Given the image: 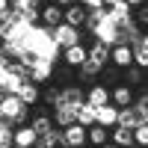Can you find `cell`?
<instances>
[{
  "instance_id": "obj_29",
  "label": "cell",
  "mask_w": 148,
  "mask_h": 148,
  "mask_svg": "<svg viewBox=\"0 0 148 148\" xmlns=\"http://www.w3.org/2000/svg\"><path fill=\"white\" fill-rule=\"evenodd\" d=\"M125 3H127L130 9H139V6H145V0H125Z\"/></svg>"
},
{
  "instance_id": "obj_3",
  "label": "cell",
  "mask_w": 148,
  "mask_h": 148,
  "mask_svg": "<svg viewBox=\"0 0 148 148\" xmlns=\"http://www.w3.org/2000/svg\"><path fill=\"white\" fill-rule=\"evenodd\" d=\"M110 62H113L116 68H130L133 65V47L130 45H125V42H119V45H113L110 47Z\"/></svg>"
},
{
  "instance_id": "obj_28",
  "label": "cell",
  "mask_w": 148,
  "mask_h": 148,
  "mask_svg": "<svg viewBox=\"0 0 148 148\" xmlns=\"http://www.w3.org/2000/svg\"><path fill=\"white\" fill-rule=\"evenodd\" d=\"M53 3H56V6H62V9H68V6L77 3V0H53Z\"/></svg>"
},
{
  "instance_id": "obj_27",
  "label": "cell",
  "mask_w": 148,
  "mask_h": 148,
  "mask_svg": "<svg viewBox=\"0 0 148 148\" xmlns=\"http://www.w3.org/2000/svg\"><path fill=\"white\" fill-rule=\"evenodd\" d=\"M77 3H80V6H86L89 12H92V9H104V3H101V0H77Z\"/></svg>"
},
{
  "instance_id": "obj_9",
  "label": "cell",
  "mask_w": 148,
  "mask_h": 148,
  "mask_svg": "<svg viewBox=\"0 0 148 148\" xmlns=\"http://www.w3.org/2000/svg\"><path fill=\"white\" fill-rule=\"evenodd\" d=\"M62 59H65L68 68H80V65H86V59H89V47L74 45V47H68V51H62Z\"/></svg>"
},
{
  "instance_id": "obj_2",
  "label": "cell",
  "mask_w": 148,
  "mask_h": 148,
  "mask_svg": "<svg viewBox=\"0 0 148 148\" xmlns=\"http://www.w3.org/2000/svg\"><path fill=\"white\" fill-rule=\"evenodd\" d=\"M51 36H53V45L62 47V51H68V47H74V45H80V30L68 27V24H59L56 30H51Z\"/></svg>"
},
{
  "instance_id": "obj_19",
  "label": "cell",
  "mask_w": 148,
  "mask_h": 148,
  "mask_svg": "<svg viewBox=\"0 0 148 148\" xmlns=\"http://www.w3.org/2000/svg\"><path fill=\"white\" fill-rule=\"evenodd\" d=\"M136 125H139V119H136V113H133V107L119 110V121H116V127H127V130H133Z\"/></svg>"
},
{
  "instance_id": "obj_12",
  "label": "cell",
  "mask_w": 148,
  "mask_h": 148,
  "mask_svg": "<svg viewBox=\"0 0 148 148\" xmlns=\"http://www.w3.org/2000/svg\"><path fill=\"white\" fill-rule=\"evenodd\" d=\"M15 145H21V148H36V145H39V133H36L30 125H21V127H15Z\"/></svg>"
},
{
  "instance_id": "obj_14",
  "label": "cell",
  "mask_w": 148,
  "mask_h": 148,
  "mask_svg": "<svg viewBox=\"0 0 148 148\" xmlns=\"http://www.w3.org/2000/svg\"><path fill=\"white\" fill-rule=\"evenodd\" d=\"M18 98H21L27 107H33V104H39V101H42V89H39L36 83H30V80H27V83L18 89Z\"/></svg>"
},
{
  "instance_id": "obj_36",
  "label": "cell",
  "mask_w": 148,
  "mask_h": 148,
  "mask_svg": "<svg viewBox=\"0 0 148 148\" xmlns=\"http://www.w3.org/2000/svg\"><path fill=\"white\" fill-rule=\"evenodd\" d=\"M36 148H45V145H42V142H39V145H36Z\"/></svg>"
},
{
  "instance_id": "obj_20",
  "label": "cell",
  "mask_w": 148,
  "mask_h": 148,
  "mask_svg": "<svg viewBox=\"0 0 148 148\" xmlns=\"http://www.w3.org/2000/svg\"><path fill=\"white\" fill-rule=\"evenodd\" d=\"M30 127L39 133V139H42V136H47V133L53 130V119H51V116H36V119L30 121Z\"/></svg>"
},
{
  "instance_id": "obj_23",
  "label": "cell",
  "mask_w": 148,
  "mask_h": 148,
  "mask_svg": "<svg viewBox=\"0 0 148 148\" xmlns=\"http://www.w3.org/2000/svg\"><path fill=\"white\" fill-rule=\"evenodd\" d=\"M133 113H136L139 125H142V121H148V95H139L136 101H133Z\"/></svg>"
},
{
  "instance_id": "obj_10",
  "label": "cell",
  "mask_w": 148,
  "mask_h": 148,
  "mask_svg": "<svg viewBox=\"0 0 148 148\" xmlns=\"http://www.w3.org/2000/svg\"><path fill=\"white\" fill-rule=\"evenodd\" d=\"M89 62H92L98 71H104V68H107V62H110V45L95 42V45L89 47Z\"/></svg>"
},
{
  "instance_id": "obj_1",
  "label": "cell",
  "mask_w": 148,
  "mask_h": 148,
  "mask_svg": "<svg viewBox=\"0 0 148 148\" xmlns=\"http://www.w3.org/2000/svg\"><path fill=\"white\" fill-rule=\"evenodd\" d=\"M0 113H3V119L9 121L12 127H21L24 121H27L30 107L24 104L18 95H3V98H0Z\"/></svg>"
},
{
  "instance_id": "obj_22",
  "label": "cell",
  "mask_w": 148,
  "mask_h": 148,
  "mask_svg": "<svg viewBox=\"0 0 148 148\" xmlns=\"http://www.w3.org/2000/svg\"><path fill=\"white\" fill-rule=\"evenodd\" d=\"M12 145H15V127L9 121H3L0 125V148H12Z\"/></svg>"
},
{
  "instance_id": "obj_13",
  "label": "cell",
  "mask_w": 148,
  "mask_h": 148,
  "mask_svg": "<svg viewBox=\"0 0 148 148\" xmlns=\"http://www.w3.org/2000/svg\"><path fill=\"white\" fill-rule=\"evenodd\" d=\"M116 121H119V107H113V104L101 107V110H98V116H95V125H101V127H107V130H113Z\"/></svg>"
},
{
  "instance_id": "obj_16",
  "label": "cell",
  "mask_w": 148,
  "mask_h": 148,
  "mask_svg": "<svg viewBox=\"0 0 148 148\" xmlns=\"http://www.w3.org/2000/svg\"><path fill=\"white\" fill-rule=\"evenodd\" d=\"M110 139H113L116 148H130V145H136V142H133V130H127V127H113Z\"/></svg>"
},
{
  "instance_id": "obj_26",
  "label": "cell",
  "mask_w": 148,
  "mask_h": 148,
  "mask_svg": "<svg viewBox=\"0 0 148 148\" xmlns=\"http://www.w3.org/2000/svg\"><path fill=\"white\" fill-rule=\"evenodd\" d=\"M133 12H136V24H139V27H148V6H139Z\"/></svg>"
},
{
  "instance_id": "obj_21",
  "label": "cell",
  "mask_w": 148,
  "mask_h": 148,
  "mask_svg": "<svg viewBox=\"0 0 148 148\" xmlns=\"http://www.w3.org/2000/svg\"><path fill=\"white\" fill-rule=\"evenodd\" d=\"M133 65H136V68H142V71L148 68V45H145L142 39L133 45Z\"/></svg>"
},
{
  "instance_id": "obj_30",
  "label": "cell",
  "mask_w": 148,
  "mask_h": 148,
  "mask_svg": "<svg viewBox=\"0 0 148 148\" xmlns=\"http://www.w3.org/2000/svg\"><path fill=\"white\" fill-rule=\"evenodd\" d=\"M104 3V9H110V6H116V3H121V0H101Z\"/></svg>"
},
{
  "instance_id": "obj_18",
  "label": "cell",
  "mask_w": 148,
  "mask_h": 148,
  "mask_svg": "<svg viewBox=\"0 0 148 148\" xmlns=\"http://www.w3.org/2000/svg\"><path fill=\"white\" fill-rule=\"evenodd\" d=\"M107 139H110V130H107V127H101V125H92V127H89V145L104 148Z\"/></svg>"
},
{
  "instance_id": "obj_8",
  "label": "cell",
  "mask_w": 148,
  "mask_h": 148,
  "mask_svg": "<svg viewBox=\"0 0 148 148\" xmlns=\"http://www.w3.org/2000/svg\"><path fill=\"white\" fill-rule=\"evenodd\" d=\"M86 21H89V9H86V6L74 3V6L65 9V24H68V27L80 30V27H86Z\"/></svg>"
},
{
  "instance_id": "obj_7",
  "label": "cell",
  "mask_w": 148,
  "mask_h": 148,
  "mask_svg": "<svg viewBox=\"0 0 148 148\" xmlns=\"http://www.w3.org/2000/svg\"><path fill=\"white\" fill-rule=\"evenodd\" d=\"M42 24L51 27V30H56L59 24H65V9L56 6V3H45L42 6Z\"/></svg>"
},
{
  "instance_id": "obj_37",
  "label": "cell",
  "mask_w": 148,
  "mask_h": 148,
  "mask_svg": "<svg viewBox=\"0 0 148 148\" xmlns=\"http://www.w3.org/2000/svg\"><path fill=\"white\" fill-rule=\"evenodd\" d=\"M12 148H21V145H12Z\"/></svg>"
},
{
  "instance_id": "obj_5",
  "label": "cell",
  "mask_w": 148,
  "mask_h": 148,
  "mask_svg": "<svg viewBox=\"0 0 148 148\" xmlns=\"http://www.w3.org/2000/svg\"><path fill=\"white\" fill-rule=\"evenodd\" d=\"M133 89L130 86H125V83H119V86H113L110 89V104L113 107H119V110H125V107H133Z\"/></svg>"
},
{
  "instance_id": "obj_6",
  "label": "cell",
  "mask_w": 148,
  "mask_h": 148,
  "mask_svg": "<svg viewBox=\"0 0 148 148\" xmlns=\"http://www.w3.org/2000/svg\"><path fill=\"white\" fill-rule=\"evenodd\" d=\"M77 107H80V104H56V107H53V121L59 125V130L77 121Z\"/></svg>"
},
{
  "instance_id": "obj_4",
  "label": "cell",
  "mask_w": 148,
  "mask_h": 148,
  "mask_svg": "<svg viewBox=\"0 0 148 148\" xmlns=\"http://www.w3.org/2000/svg\"><path fill=\"white\" fill-rule=\"evenodd\" d=\"M62 139H65V148H83L86 142H89V130L74 121V125L62 127Z\"/></svg>"
},
{
  "instance_id": "obj_40",
  "label": "cell",
  "mask_w": 148,
  "mask_h": 148,
  "mask_svg": "<svg viewBox=\"0 0 148 148\" xmlns=\"http://www.w3.org/2000/svg\"><path fill=\"white\" fill-rule=\"evenodd\" d=\"M0 56H3V53H0Z\"/></svg>"
},
{
  "instance_id": "obj_11",
  "label": "cell",
  "mask_w": 148,
  "mask_h": 148,
  "mask_svg": "<svg viewBox=\"0 0 148 148\" xmlns=\"http://www.w3.org/2000/svg\"><path fill=\"white\" fill-rule=\"evenodd\" d=\"M86 104H92L95 110L107 107V104H110V89H107V86H101V83H95L92 89L86 92Z\"/></svg>"
},
{
  "instance_id": "obj_31",
  "label": "cell",
  "mask_w": 148,
  "mask_h": 148,
  "mask_svg": "<svg viewBox=\"0 0 148 148\" xmlns=\"http://www.w3.org/2000/svg\"><path fill=\"white\" fill-rule=\"evenodd\" d=\"M9 9V0H0V12H6Z\"/></svg>"
},
{
  "instance_id": "obj_24",
  "label": "cell",
  "mask_w": 148,
  "mask_h": 148,
  "mask_svg": "<svg viewBox=\"0 0 148 148\" xmlns=\"http://www.w3.org/2000/svg\"><path fill=\"white\" fill-rule=\"evenodd\" d=\"M133 142H136L139 148H148V121H142V125L133 127Z\"/></svg>"
},
{
  "instance_id": "obj_32",
  "label": "cell",
  "mask_w": 148,
  "mask_h": 148,
  "mask_svg": "<svg viewBox=\"0 0 148 148\" xmlns=\"http://www.w3.org/2000/svg\"><path fill=\"white\" fill-rule=\"evenodd\" d=\"M142 42H145V45H148V33H142Z\"/></svg>"
},
{
  "instance_id": "obj_39",
  "label": "cell",
  "mask_w": 148,
  "mask_h": 148,
  "mask_svg": "<svg viewBox=\"0 0 148 148\" xmlns=\"http://www.w3.org/2000/svg\"><path fill=\"white\" fill-rule=\"evenodd\" d=\"M145 3H148V0H145Z\"/></svg>"
},
{
  "instance_id": "obj_25",
  "label": "cell",
  "mask_w": 148,
  "mask_h": 148,
  "mask_svg": "<svg viewBox=\"0 0 148 148\" xmlns=\"http://www.w3.org/2000/svg\"><path fill=\"white\" fill-rule=\"evenodd\" d=\"M125 74H127V80L136 86V83H142V68H136V65H130V68H125Z\"/></svg>"
},
{
  "instance_id": "obj_17",
  "label": "cell",
  "mask_w": 148,
  "mask_h": 148,
  "mask_svg": "<svg viewBox=\"0 0 148 148\" xmlns=\"http://www.w3.org/2000/svg\"><path fill=\"white\" fill-rule=\"evenodd\" d=\"M130 6L121 0V3H116V6H110V12H107V18L113 21V24H125V21H130Z\"/></svg>"
},
{
  "instance_id": "obj_15",
  "label": "cell",
  "mask_w": 148,
  "mask_h": 148,
  "mask_svg": "<svg viewBox=\"0 0 148 148\" xmlns=\"http://www.w3.org/2000/svg\"><path fill=\"white\" fill-rule=\"evenodd\" d=\"M95 116H98V110H95L92 104H86V101H83V104L77 107V125H80V127L89 130V127L95 125Z\"/></svg>"
},
{
  "instance_id": "obj_38",
  "label": "cell",
  "mask_w": 148,
  "mask_h": 148,
  "mask_svg": "<svg viewBox=\"0 0 148 148\" xmlns=\"http://www.w3.org/2000/svg\"><path fill=\"white\" fill-rule=\"evenodd\" d=\"M130 148H139V145H130Z\"/></svg>"
},
{
  "instance_id": "obj_34",
  "label": "cell",
  "mask_w": 148,
  "mask_h": 148,
  "mask_svg": "<svg viewBox=\"0 0 148 148\" xmlns=\"http://www.w3.org/2000/svg\"><path fill=\"white\" fill-rule=\"evenodd\" d=\"M3 121H6V119H3V113H0V125H3Z\"/></svg>"
},
{
  "instance_id": "obj_35",
  "label": "cell",
  "mask_w": 148,
  "mask_h": 148,
  "mask_svg": "<svg viewBox=\"0 0 148 148\" xmlns=\"http://www.w3.org/2000/svg\"><path fill=\"white\" fill-rule=\"evenodd\" d=\"M145 95H148V80H145Z\"/></svg>"
},
{
  "instance_id": "obj_33",
  "label": "cell",
  "mask_w": 148,
  "mask_h": 148,
  "mask_svg": "<svg viewBox=\"0 0 148 148\" xmlns=\"http://www.w3.org/2000/svg\"><path fill=\"white\" fill-rule=\"evenodd\" d=\"M104 148H116V145H113V142H107V145H104Z\"/></svg>"
}]
</instances>
